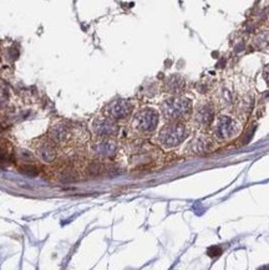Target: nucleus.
Returning <instances> with one entry per match:
<instances>
[{
    "label": "nucleus",
    "instance_id": "obj_1",
    "mask_svg": "<svg viewBox=\"0 0 269 270\" xmlns=\"http://www.w3.org/2000/svg\"><path fill=\"white\" fill-rule=\"evenodd\" d=\"M47 136L58 143L61 151L80 146L86 141L83 126L64 119H55L47 130Z\"/></svg>",
    "mask_w": 269,
    "mask_h": 270
},
{
    "label": "nucleus",
    "instance_id": "obj_2",
    "mask_svg": "<svg viewBox=\"0 0 269 270\" xmlns=\"http://www.w3.org/2000/svg\"><path fill=\"white\" fill-rule=\"evenodd\" d=\"M160 114L157 110L145 107L138 110L131 121V131L142 137H149L157 131Z\"/></svg>",
    "mask_w": 269,
    "mask_h": 270
},
{
    "label": "nucleus",
    "instance_id": "obj_3",
    "mask_svg": "<svg viewBox=\"0 0 269 270\" xmlns=\"http://www.w3.org/2000/svg\"><path fill=\"white\" fill-rule=\"evenodd\" d=\"M187 136H188V128L185 123L182 121H172L161 128L157 134V141L163 148L172 150L185 142Z\"/></svg>",
    "mask_w": 269,
    "mask_h": 270
},
{
    "label": "nucleus",
    "instance_id": "obj_4",
    "mask_svg": "<svg viewBox=\"0 0 269 270\" xmlns=\"http://www.w3.org/2000/svg\"><path fill=\"white\" fill-rule=\"evenodd\" d=\"M30 148L33 153L35 154L39 161L44 165H50L58 161L59 156L61 153V148L59 147L58 143L54 142L46 134H41L38 139L30 141Z\"/></svg>",
    "mask_w": 269,
    "mask_h": 270
},
{
    "label": "nucleus",
    "instance_id": "obj_5",
    "mask_svg": "<svg viewBox=\"0 0 269 270\" xmlns=\"http://www.w3.org/2000/svg\"><path fill=\"white\" fill-rule=\"evenodd\" d=\"M162 116L167 121H183L191 114V102L185 97L167 98L161 106Z\"/></svg>",
    "mask_w": 269,
    "mask_h": 270
},
{
    "label": "nucleus",
    "instance_id": "obj_6",
    "mask_svg": "<svg viewBox=\"0 0 269 270\" xmlns=\"http://www.w3.org/2000/svg\"><path fill=\"white\" fill-rule=\"evenodd\" d=\"M132 114H134V103L129 100H116L104 109V116L114 120L115 122L129 120Z\"/></svg>",
    "mask_w": 269,
    "mask_h": 270
},
{
    "label": "nucleus",
    "instance_id": "obj_7",
    "mask_svg": "<svg viewBox=\"0 0 269 270\" xmlns=\"http://www.w3.org/2000/svg\"><path fill=\"white\" fill-rule=\"evenodd\" d=\"M91 131L99 139H112L118 133V126L114 120L100 116L92 121Z\"/></svg>",
    "mask_w": 269,
    "mask_h": 270
},
{
    "label": "nucleus",
    "instance_id": "obj_8",
    "mask_svg": "<svg viewBox=\"0 0 269 270\" xmlns=\"http://www.w3.org/2000/svg\"><path fill=\"white\" fill-rule=\"evenodd\" d=\"M91 153L99 158H111L117 153V143L112 139H99L91 145Z\"/></svg>",
    "mask_w": 269,
    "mask_h": 270
}]
</instances>
